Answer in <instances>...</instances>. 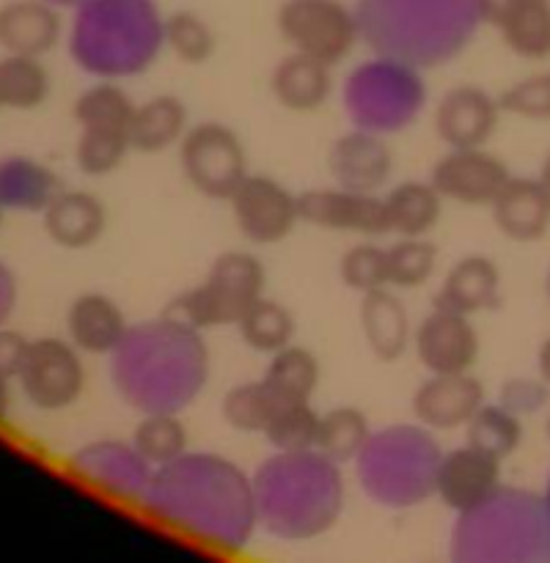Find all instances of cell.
Returning a JSON list of instances; mask_svg holds the SVG:
<instances>
[{"instance_id":"e0dca14e","label":"cell","mask_w":550,"mask_h":563,"mask_svg":"<svg viewBox=\"0 0 550 563\" xmlns=\"http://www.w3.org/2000/svg\"><path fill=\"white\" fill-rule=\"evenodd\" d=\"M501 478H504L501 460L473 449L471 443H462L440 454L438 473H435V498L446 509L462 515L498 493Z\"/></svg>"},{"instance_id":"b9f144b4","label":"cell","mask_w":550,"mask_h":563,"mask_svg":"<svg viewBox=\"0 0 550 563\" xmlns=\"http://www.w3.org/2000/svg\"><path fill=\"white\" fill-rule=\"evenodd\" d=\"M319 412L311 401H295V405H278L264 429V440L273 451H311L317 449Z\"/></svg>"},{"instance_id":"52a82bcc","label":"cell","mask_w":550,"mask_h":563,"mask_svg":"<svg viewBox=\"0 0 550 563\" xmlns=\"http://www.w3.org/2000/svg\"><path fill=\"white\" fill-rule=\"evenodd\" d=\"M427 108V82L418 66L394 55L363 60L346 75L341 88V110L358 130L396 135L418 121Z\"/></svg>"},{"instance_id":"277c9868","label":"cell","mask_w":550,"mask_h":563,"mask_svg":"<svg viewBox=\"0 0 550 563\" xmlns=\"http://www.w3.org/2000/svg\"><path fill=\"white\" fill-rule=\"evenodd\" d=\"M355 16L374 53L418 69L457 58L484 22L479 0H358Z\"/></svg>"},{"instance_id":"603a6c76","label":"cell","mask_w":550,"mask_h":563,"mask_svg":"<svg viewBox=\"0 0 550 563\" xmlns=\"http://www.w3.org/2000/svg\"><path fill=\"white\" fill-rule=\"evenodd\" d=\"M64 20L53 0H6L0 5V49L44 58L58 47Z\"/></svg>"},{"instance_id":"4fadbf2b","label":"cell","mask_w":550,"mask_h":563,"mask_svg":"<svg viewBox=\"0 0 550 563\" xmlns=\"http://www.w3.org/2000/svg\"><path fill=\"white\" fill-rule=\"evenodd\" d=\"M72 465L82 482L119 504L141 506L154 476V467L138 454L132 440H94L75 451Z\"/></svg>"},{"instance_id":"8fae6325","label":"cell","mask_w":550,"mask_h":563,"mask_svg":"<svg viewBox=\"0 0 550 563\" xmlns=\"http://www.w3.org/2000/svg\"><path fill=\"white\" fill-rule=\"evenodd\" d=\"M88 374L82 352L69 339L42 335L31 341L25 363L16 374L28 405L42 412H64L77 405L86 390Z\"/></svg>"},{"instance_id":"f6af8a7d","label":"cell","mask_w":550,"mask_h":563,"mask_svg":"<svg viewBox=\"0 0 550 563\" xmlns=\"http://www.w3.org/2000/svg\"><path fill=\"white\" fill-rule=\"evenodd\" d=\"M498 104L504 113L520 115V119L550 121V71L512 82L498 97Z\"/></svg>"},{"instance_id":"7402d4cb","label":"cell","mask_w":550,"mask_h":563,"mask_svg":"<svg viewBox=\"0 0 550 563\" xmlns=\"http://www.w3.org/2000/svg\"><path fill=\"white\" fill-rule=\"evenodd\" d=\"M66 339L82 355H113L124 341L130 322L119 302L105 291H82L69 302L64 317Z\"/></svg>"},{"instance_id":"ffe728a7","label":"cell","mask_w":550,"mask_h":563,"mask_svg":"<svg viewBox=\"0 0 550 563\" xmlns=\"http://www.w3.org/2000/svg\"><path fill=\"white\" fill-rule=\"evenodd\" d=\"M328 170L339 187L380 192L394 174V152L388 137L352 126L330 143Z\"/></svg>"},{"instance_id":"484cf974","label":"cell","mask_w":550,"mask_h":563,"mask_svg":"<svg viewBox=\"0 0 550 563\" xmlns=\"http://www.w3.org/2000/svg\"><path fill=\"white\" fill-rule=\"evenodd\" d=\"M363 341L369 352L383 363H396L413 346V322L405 302L391 291V286L361 295L358 306Z\"/></svg>"},{"instance_id":"30bf717a","label":"cell","mask_w":550,"mask_h":563,"mask_svg":"<svg viewBox=\"0 0 550 563\" xmlns=\"http://www.w3.org/2000/svg\"><path fill=\"white\" fill-rule=\"evenodd\" d=\"M179 168L196 192L212 201H229L248 170V152L242 137L223 121L190 124L182 143Z\"/></svg>"},{"instance_id":"d4e9b609","label":"cell","mask_w":550,"mask_h":563,"mask_svg":"<svg viewBox=\"0 0 550 563\" xmlns=\"http://www.w3.org/2000/svg\"><path fill=\"white\" fill-rule=\"evenodd\" d=\"M270 93L292 113H317L333 97V66L292 49L270 71Z\"/></svg>"},{"instance_id":"f546056e","label":"cell","mask_w":550,"mask_h":563,"mask_svg":"<svg viewBox=\"0 0 550 563\" xmlns=\"http://www.w3.org/2000/svg\"><path fill=\"white\" fill-rule=\"evenodd\" d=\"M322 379V363L308 346L289 344L284 350L273 352L267 368L262 374V383L278 405H295V401H311Z\"/></svg>"},{"instance_id":"ac0fdd59","label":"cell","mask_w":550,"mask_h":563,"mask_svg":"<svg viewBox=\"0 0 550 563\" xmlns=\"http://www.w3.org/2000/svg\"><path fill=\"white\" fill-rule=\"evenodd\" d=\"M501 104L479 86H454L435 104V135L449 148L487 146L501 124Z\"/></svg>"},{"instance_id":"836d02e7","label":"cell","mask_w":550,"mask_h":563,"mask_svg":"<svg viewBox=\"0 0 550 563\" xmlns=\"http://www.w3.org/2000/svg\"><path fill=\"white\" fill-rule=\"evenodd\" d=\"M506 47L526 60L550 58V0H520L498 22Z\"/></svg>"},{"instance_id":"d6a6232c","label":"cell","mask_w":550,"mask_h":563,"mask_svg":"<svg viewBox=\"0 0 550 563\" xmlns=\"http://www.w3.org/2000/svg\"><path fill=\"white\" fill-rule=\"evenodd\" d=\"M135 113V102L119 80H99L82 88L72 104L80 130H119L130 135V121Z\"/></svg>"},{"instance_id":"8d00e7d4","label":"cell","mask_w":550,"mask_h":563,"mask_svg":"<svg viewBox=\"0 0 550 563\" xmlns=\"http://www.w3.org/2000/svg\"><path fill=\"white\" fill-rule=\"evenodd\" d=\"M522 418L515 416L509 407H504L501 401L487 405L484 401L476 410V416L468 421L465 427V443H471L473 449L484 451V454L495 456V460H509L517 449L522 445Z\"/></svg>"},{"instance_id":"2e32d148","label":"cell","mask_w":550,"mask_h":563,"mask_svg":"<svg viewBox=\"0 0 550 563\" xmlns=\"http://www.w3.org/2000/svg\"><path fill=\"white\" fill-rule=\"evenodd\" d=\"M300 220L324 231L361 236L391 234L388 212L380 192H361L339 185L300 192Z\"/></svg>"},{"instance_id":"1f68e13d","label":"cell","mask_w":550,"mask_h":563,"mask_svg":"<svg viewBox=\"0 0 550 563\" xmlns=\"http://www.w3.org/2000/svg\"><path fill=\"white\" fill-rule=\"evenodd\" d=\"M240 330V339L245 341L248 350L262 352V355H273V352L284 350V346L295 344V313L284 306V302L273 300V297H258L256 302L245 308L234 324Z\"/></svg>"},{"instance_id":"4dcf8cb0","label":"cell","mask_w":550,"mask_h":563,"mask_svg":"<svg viewBox=\"0 0 550 563\" xmlns=\"http://www.w3.org/2000/svg\"><path fill=\"white\" fill-rule=\"evenodd\" d=\"M50 80L47 66L36 55L3 53L0 58V110L28 113L47 102Z\"/></svg>"},{"instance_id":"c3c4849f","label":"cell","mask_w":550,"mask_h":563,"mask_svg":"<svg viewBox=\"0 0 550 563\" xmlns=\"http://www.w3.org/2000/svg\"><path fill=\"white\" fill-rule=\"evenodd\" d=\"M520 0H479V11H482V20L490 25L498 27V22L509 14Z\"/></svg>"},{"instance_id":"11a10c76","label":"cell","mask_w":550,"mask_h":563,"mask_svg":"<svg viewBox=\"0 0 550 563\" xmlns=\"http://www.w3.org/2000/svg\"><path fill=\"white\" fill-rule=\"evenodd\" d=\"M3 209H6V203L0 201V225H3Z\"/></svg>"},{"instance_id":"d590c367","label":"cell","mask_w":550,"mask_h":563,"mask_svg":"<svg viewBox=\"0 0 550 563\" xmlns=\"http://www.w3.org/2000/svg\"><path fill=\"white\" fill-rule=\"evenodd\" d=\"M132 445L157 471L187 454L190 434L179 412H146L132 429Z\"/></svg>"},{"instance_id":"4316f807","label":"cell","mask_w":550,"mask_h":563,"mask_svg":"<svg viewBox=\"0 0 550 563\" xmlns=\"http://www.w3.org/2000/svg\"><path fill=\"white\" fill-rule=\"evenodd\" d=\"M501 269L498 264L482 253H468L454 262L438 289V306L460 311L465 317H479L501 306Z\"/></svg>"},{"instance_id":"816d5d0a","label":"cell","mask_w":550,"mask_h":563,"mask_svg":"<svg viewBox=\"0 0 550 563\" xmlns=\"http://www.w3.org/2000/svg\"><path fill=\"white\" fill-rule=\"evenodd\" d=\"M539 181H542V185L548 187V192H550V154H548V157H544L542 168H539Z\"/></svg>"},{"instance_id":"7dc6e473","label":"cell","mask_w":550,"mask_h":563,"mask_svg":"<svg viewBox=\"0 0 550 563\" xmlns=\"http://www.w3.org/2000/svg\"><path fill=\"white\" fill-rule=\"evenodd\" d=\"M28 350H31V339H25L20 330L0 328V377L16 383V374L25 363Z\"/></svg>"},{"instance_id":"5b68a950","label":"cell","mask_w":550,"mask_h":563,"mask_svg":"<svg viewBox=\"0 0 550 563\" xmlns=\"http://www.w3.org/2000/svg\"><path fill=\"white\" fill-rule=\"evenodd\" d=\"M165 16L157 0H82L72 25L77 66L99 80H127L157 64Z\"/></svg>"},{"instance_id":"7bdbcfd3","label":"cell","mask_w":550,"mask_h":563,"mask_svg":"<svg viewBox=\"0 0 550 563\" xmlns=\"http://www.w3.org/2000/svg\"><path fill=\"white\" fill-rule=\"evenodd\" d=\"M132 152L130 135L119 130H80L75 143V163L86 176H108L124 165Z\"/></svg>"},{"instance_id":"60d3db41","label":"cell","mask_w":550,"mask_h":563,"mask_svg":"<svg viewBox=\"0 0 550 563\" xmlns=\"http://www.w3.org/2000/svg\"><path fill=\"white\" fill-rule=\"evenodd\" d=\"M438 245L427 236H399L388 245V286L391 289H421L438 269Z\"/></svg>"},{"instance_id":"83f0119b","label":"cell","mask_w":550,"mask_h":563,"mask_svg":"<svg viewBox=\"0 0 550 563\" xmlns=\"http://www.w3.org/2000/svg\"><path fill=\"white\" fill-rule=\"evenodd\" d=\"M190 130L187 108L176 93H157L135 104L130 121V146L138 154H163L179 146Z\"/></svg>"},{"instance_id":"74e56055","label":"cell","mask_w":550,"mask_h":563,"mask_svg":"<svg viewBox=\"0 0 550 563\" xmlns=\"http://www.w3.org/2000/svg\"><path fill=\"white\" fill-rule=\"evenodd\" d=\"M58 190V179L33 159L16 157L0 165V201L6 207L42 212Z\"/></svg>"},{"instance_id":"cb8c5ba5","label":"cell","mask_w":550,"mask_h":563,"mask_svg":"<svg viewBox=\"0 0 550 563\" xmlns=\"http://www.w3.org/2000/svg\"><path fill=\"white\" fill-rule=\"evenodd\" d=\"M493 223L506 240L512 242H539L550 229V192L537 179H515L506 181L504 190L490 207Z\"/></svg>"},{"instance_id":"f907efd6","label":"cell","mask_w":550,"mask_h":563,"mask_svg":"<svg viewBox=\"0 0 550 563\" xmlns=\"http://www.w3.org/2000/svg\"><path fill=\"white\" fill-rule=\"evenodd\" d=\"M11 401H14V396H11V379L0 377V421L9 418Z\"/></svg>"},{"instance_id":"7a4b0ae2","label":"cell","mask_w":550,"mask_h":563,"mask_svg":"<svg viewBox=\"0 0 550 563\" xmlns=\"http://www.w3.org/2000/svg\"><path fill=\"white\" fill-rule=\"evenodd\" d=\"M212 372L201 330L160 317L130 324L110 355V379L121 401L146 412H182L196 405Z\"/></svg>"},{"instance_id":"681fc988","label":"cell","mask_w":550,"mask_h":563,"mask_svg":"<svg viewBox=\"0 0 550 563\" xmlns=\"http://www.w3.org/2000/svg\"><path fill=\"white\" fill-rule=\"evenodd\" d=\"M537 374L550 385V335L542 341V346L537 352Z\"/></svg>"},{"instance_id":"db71d44e","label":"cell","mask_w":550,"mask_h":563,"mask_svg":"<svg viewBox=\"0 0 550 563\" xmlns=\"http://www.w3.org/2000/svg\"><path fill=\"white\" fill-rule=\"evenodd\" d=\"M53 3H82V0H53Z\"/></svg>"},{"instance_id":"5bb4252c","label":"cell","mask_w":550,"mask_h":563,"mask_svg":"<svg viewBox=\"0 0 550 563\" xmlns=\"http://www.w3.org/2000/svg\"><path fill=\"white\" fill-rule=\"evenodd\" d=\"M413 352L429 374L471 372L482 355V339L473 317L438 306L413 328Z\"/></svg>"},{"instance_id":"bcb514c9","label":"cell","mask_w":550,"mask_h":563,"mask_svg":"<svg viewBox=\"0 0 550 563\" xmlns=\"http://www.w3.org/2000/svg\"><path fill=\"white\" fill-rule=\"evenodd\" d=\"M550 385L544 383L542 377L534 383V379H509V383H504V388H501V405L509 407L515 416H528V412L537 410L539 405L544 401V390H548Z\"/></svg>"},{"instance_id":"e575fe53","label":"cell","mask_w":550,"mask_h":563,"mask_svg":"<svg viewBox=\"0 0 550 563\" xmlns=\"http://www.w3.org/2000/svg\"><path fill=\"white\" fill-rule=\"evenodd\" d=\"M372 432V423L358 407H333L324 416H319L317 451L333 460L336 465H352L366 449Z\"/></svg>"},{"instance_id":"9f6ffc18","label":"cell","mask_w":550,"mask_h":563,"mask_svg":"<svg viewBox=\"0 0 550 563\" xmlns=\"http://www.w3.org/2000/svg\"><path fill=\"white\" fill-rule=\"evenodd\" d=\"M544 286H548V297H550V269H548V280H544Z\"/></svg>"},{"instance_id":"9a60e30c","label":"cell","mask_w":550,"mask_h":563,"mask_svg":"<svg viewBox=\"0 0 550 563\" xmlns=\"http://www.w3.org/2000/svg\"><path fill=\"white\" fill-rule=\"evenodd\" d=\"M509 179V165L484 146L449 148L429 174V181L443 201L460 207H493Z\"/></svg>"},{"instance_id":"44dd1931","label":"cell","mask_w":550,"mask_h":563,"mask_svg":"<svg viewBox=\"0 0 550 563\" xmlns=\"http://www.w3.org/2000/svg\"><path fill=\"white\" fill-rule=\"evenodd\" d=\"M42 225L53 245L64 251H86L105 236L108 207L88 190H58L42 209Z\"/></svg>"},{"instance_id":"3957f363","label":"cell","mask_w":550,"mask_h":563,"mask_svg":"<svg viewBox=\"0 0 550 563\" xmlns=\"http://www.w3.org/2000/svg\"><path fill=\"white\" fill-rule=\"evenodd\" d=\"M258 526L284 542H308L328 533L346 506L341 465L311 451H275L253 471Z\"/></svg>"},{"instance_id":"9c48e42d","label":"cell","mask_w":550,"mask_h":563,"mask_svg":"<svg viewBox=\"0 0 550 563\" xmlns=\"http://www.w3.org/2000/svg\"><path fill=\"white\" fill-rule=\"evenodd\" d=\"M275 27L295 53L311 55L330 66L350 58L361 42L355 9L341 0H284L275 14Z\"/></svg>"},{"instance_id":"d6986e66","label":"cell","mask_w":550,"mask_h":563,"mask_svg":"<svg viewBox=\"0 0 550 563\" xmlns=\"http://www.w3.org/2000/svg\"><path fill=\"white\" fill-rule=\"evenodd\" d=\"M484 401V385L473 372L429 374L413 394L410 410L432 432H454L468 427Z\"/></svg>"},{"instance_id":"f35d334b","label":"cell","mask_w":550,"mask_h":563,"mask_svg":"<svg viewBox=\"0 0 550 563\" xmlns=\"http://www.w3.org/2000/svg\"><path fill=\"white\" fill-rule=\"evenodd\" d=\"M165 49L182 64L204 66L218 53V33L196 11H170L165 16Z\"/></svg>"},{"instance_id":"ee69618b","label":"cell","mask_w":550,"mask_h":563,"mask_svg":"<svg viewBox=\"0 0 550 563\" xmlns=\"http://www.w3.org/2000/svg\"><path fill=\"white\" fill-rule=\"evenodd\" d=\"M339 278L346 289L369 295L388 286V247L358 242L339 258Z\"/></svg>"},{"instance_id":"7c38bea8","label":"cell","mask_w":550,"mask_h":563,"mask_svg":"<svg viewBox=\"0 0 550 563\" xmlns=\"http://www.w3.org/2000/svg\"><path fill=\"white\" fill-rule=\"evenodd\" d=\"M231 214L253 245H278L300 223V196L264 174H248L229 198Z\"/></svg>"},{"instance_id":"8992f818","label":"cell","mask_w":550,"mask_h":563,"mask_svg":"<svg viewBox=\"0 0 550 563\" xmlns=\"http://www.w3.org/2000/svg\"><path fill=\"white\" fill-rule=\"evenodd\" d=\"M440 445L424 423H391L372 432L355 465L358 484L372 504L405 511L435 495Z\"/></svg>"},{"instance_id":"f1b7e54d","label":"cell","mask_w":550,"mask_h":563,"mask_svg":"<svg viewBox=\"0 0 550 563\" xmlns=\"http://www.w3.org/2000/svg\"><path fill=\"white\" fill-rule=\"evenodd\" d=\"M388 231L396 236H429L443 218V196L432 181H402L383 196Z\"/></svg>"},{"instance_id":"ba28073f","label":"cell","mask_w":550,"mask_h":563,"mask_svg":"<svg viewBox=\"0 0 550 563\" xmlns=\"http://www.w3.org/2000/svg\"><path fill=\"white\" fill-rule=\"evenodd\" d=\"M264 286H267V269L253 253L223 251L209 264L207 278L174 297L163 313L201 333L229 328L237 324L251 302L264 295Z\"/></svg>"},{"instance_id":"6da1fadb","label":"cell","mask_w":550,"mask_h":563,"mask_svg":"<svg viewBox=\"0 0 550 563\" xmlns=\"http://www.w3.org/2000/svg\"><path fill=\"white\" fill-rule=\"evenodd\" d=\"M141 511L154 526L215 553H240L262 528L253 476L207 451H187L157 467Z\"/></svg>"},{"instance_id":"ab89813d","label":"cell","mask_w":550,"mask_h":563,"mask_svg":"<svg viewBox=\"0 0 550 563\" xmlns=\"http://www.w3.org/2000/svg\"><path fill=\"white\" fill-rule=\"evenodd\" d=\"M278 410V401L262 379L231 385L220 399V416L231 429L242 434H264L270 418Z\"/></svg>"},{"instance_id":"f5cc1de1","label":"cell","mask_w":550,"mask_h":563,"mask_svg":"<svg viewBox=\"0 0 550 563\" xmlns=\"http://www.w3.org/2000/svg\"><path fill=\"white\" fill-rule=\"evenodd\" d=\"M544 438H548V443H550V416H548V421H544Z\"/></svg>"}]
</instances>
